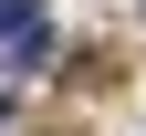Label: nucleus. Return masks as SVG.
<instances>
[{"label":"nucleus","mask_w":146,"mask_h":136,"mask_svg":"<svg viewBox=\"0 0 146 136\" xmlns=\"http://www.w3.org/2000/svg\"><path fill=\"white\" fill-rule=\"evenodd\" d=\"M31 11H42V0H0V31H31Z\"/></svg>","instance_id":"f257e3e1"}]
</instances>
